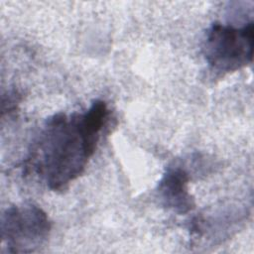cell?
<instances>
[{
    "mask_svg": "<svg viewBox=\"0 0 254 254\" xmlns=\"http://www.w3.org/2000/svg\"><path fill=\"white\" fill-rule=\"evenodd\" d=\"M254 23L242 26L215 22L206 31L202 54L208 69L217 76L239 70L252 63Z\"/></svg>",
    "mask_w": 254,
    "mask_h": 254,
    "instance_id": "7a4b0ae2",
    "label": "cell"
},
{
    "mask_svg": "<svg viewBox=\"0 0 254 254\" xmlns=\"http://www.w3.org/2000/svg\"><path fill=\"white\" fill-rule=\"evenodd\" d=\"M52 224L38 205L23 203L8 207L1 216V238L8 253H31L48 240Z\"/></svg>",
    "mask_w": 254,
    "mask_h": 254,
    "instance_id": "3957f363",
    "label": "cell"
},
{
    "mask_svg": "<svg viewBox=\"0 0 254 254\" xmlns=\"http://www.w3.org/2000/svg\"><path fill=\"white\" fill-rule=\"evenodd\" d=\"M110 115L103 100L83 112L57 113L46 120L24 163L51 190H64L86 169Z\"/></svg>",
    "mask_w": 254,
    "mask_h": 254,
    "instance_id": "6da1fadb",
    "label": "cell"
},
{
    "mask_svg": "<svg viewBox=\"0 0 254 254\" xmlns=\"http://www.w3.org/2000/svg\"><path fill=\"white\" fill-rule=\"evenodd\" d=\"M190 172L180 164L169 166L157 187V194L163 206L185 214L194 206V200L189 190Z\"/></svg>",
    "mask_w": 254,
    "mask_h": 254,
    "instance_id": "277c9868",
    "label": "cell"
}]
</instances>
